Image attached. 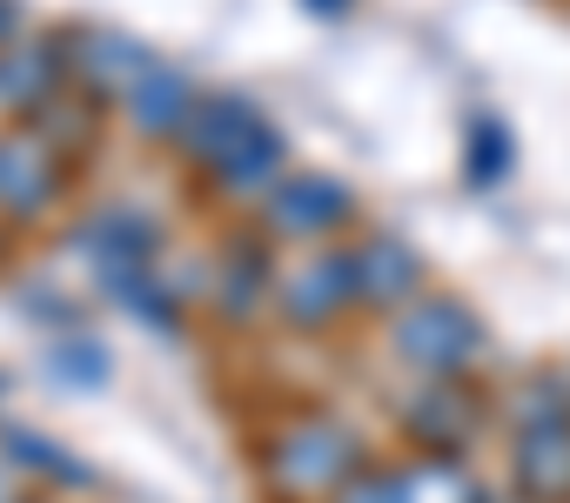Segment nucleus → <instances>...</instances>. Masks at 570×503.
Masks as SVG:
<instances>
[{
	"label": "nucleus",
	"mask_w": 570,
	"mask_h": 503,
	"mask_svg": "<svg viewBox=\"0 0 570 503\" xmlns=\"http://www.w3.org/2000/svg\"><path fill=\"white\" fill-rule=\"evenodd\" d=\"M403 430L430 450H456L470 430H476V403L463 396V383H423L410 403H403Z\"/></svg>",
	"instance_id": "obj_13"
},
{
	"label": "nucleus",
	"mask_w": 570,
	"mask_h": 503,
	"mask_svg": "<svg viewBox=\"0 0 570 503\" xmlns=\"http://www.w3.org/2000/svg\"><path fill=\"white\" fill-rule=\"evenodd\" d=\"M390 349L423 376V383H456L483 356V323L456 296H416L390 323Z\"/></svg>",
	"instance_id": "obj_2"
},
{
	"label": "nucleus",
	"mask_w": 570,
	"mask_h": 503,
	"mask_svg": "<svg viewBox=\"0 0 570 503\" xmlns=\"http://www.w3.org/2000/svg\"><path fill=\"white\" fill-rule=\"evenodd\" d=\"M95 121H101V101H95V95H81V88H61V95H55L41 115H28L21 128H28V135H41L55 155H68V161H75L81 148H95Z\"/></svg>",
	"instance_id": "obj_14"
},
{
	"label": "nucleus",
	"mask_w": 570,
	"mask_h": 503,
	"mask_svg": "<svg viewBox=\"0 0 570 503\" xmlns=\"http://www.w3.org/2000/svg\"><path fill=\"white\" fill-rule=\"evenodd\" d=\"M0 456L21 463V470H35V476H48V483H68V490H88V483H95V470H88L75 450H61L55 436H35V430H21V423H0Z\"/></svg>",
	"instance_id": "obj_15"
},
{
	"label": "nucleus",
	"mask_w": 570,
	"mask_h": 503,
	"mask_svg": "<svg viewBox=\"0 0 570 503\" xmlns=\"http://www.w3.org/2000/svg\"><path fill=\"white\" fill-rule=\"evenodd\" d=\"M48 376L75 383V389H101V383H108V349H101V343H88V336H68V343H55Z\"/></svg>",
	"instance_id": "obj_21"
},
{
	"label": "nucleus",
	"mask_w": 570,
	"mask_h": 503,
	"mask_svg": "<svg viewBox=\"0 0 570 503\" xmlns=\"http://www.w3.org/2000/svg\"><path fill=\"white\" fill-rule=\"evenodd\" d=\"M350 269H356V303H370V309L416 303V289H423V256H416L410 241H396V235L356 241L350 248Z\"/></svg>",
	"instance_id": "obj_11"
},
{
	"label": "nucleus",
	"mask_w": 570,
	"mask_h": 503,
	"mask_svg": "<svg viewBox=\"0 0 570 503\" xmlns=\"http://www.w3.org/2000/svg\"><path fill=\"white\" fill-rule=\"evenodd\" d=\"M75 248H81V263L95 269V283H108V276H128V269H155L161 228L135 201H108V208H95L75 228Z\"/></svg>",
	"instance_id": "obj_5"
},
{
	"label": "nucleus",
	"mask_w": 570,
	"mask_h": 503,
	"mask_svg": "<svg viewBox=\"0 0 570 503\" xmlns=\"http://www.w3.org/2000/svg\"><path fill=\"white\" fill-rule=\"evenodd\" d=\"M282 155H289V141H282L275 128H262V135H255V141H248V148H242L215 181H222L228 195H255V201H262V195L282 181Z\"/></svg>",
	"instance_id": "obj_19"
},
{
	"label": "nucleus",
	"mask_w": 570,
	"mask_h": 503,
	"mask_svg": "<svg viewBox=\"0 0 570 503\" xmlns=\"http://www.w3.org/2000/svg\"><path fill=\"white\" fill-rule=\"evenodd\" d=\"M336 503H403V490H396V476L390 470H363L356 483H343V496Z\"/></svg>",
	"instance_id": "obj_22"
},
{
	"label": "nucleus",
	"mask_w": 570,
	"mask_h": 503,
	"mask_svg": "<svg viewBox=\"0 0 570 503\" xmlns=\"http://www.w3.org/2000/svg\"><path fill=\"white\" fill-rule=\"evenodd\" d=\"M517 161V141H510V121L497 115H470V135H463V175L470 188H497Z\"/></svg>",
	"instance_id": "obj_17"
},
{
	"label": "nucleus",
	"mask_w": 570,
	"mask_h": 503,
	"mask_svg": "<svg viewBox=\"0 0 570 503\" xmlns=\"http://www.w3.org/2000/svg\"><path fill=\"white\" fill-rule=\"evenodd\" d=\"M350 215H356V195H350L336 175H282V181L262 195V221H268L275 235H303V241L336 235Z\"/></svg>",
	"instance_id": "obj_7"
},
{
	"label": "nucleus",
	"mask_w": 570,
	"mask_h": 503,
	"mask_svg": "<svg viewBox=\"0 0 570 503\" xmlns=\"http://www.w3.org/2000/svg\"><path fill=\"white\" fill-rule=\"evenodd\" d=\"M396 490H403V503H483L476 476L456 470L450 456H423V463L396 470Z\"/></svg>",
	"instance_id": "obj_18"
},
{
	"label": "nucleus",
	"mask_w": 570,
	"mask_h": 503,
	"mask_svg": "<svg viewBox=\"0 0 570 503\" xmlns=\"http://www.w3.org/2000/svg\"><path fill=\"white\" fill-rule=\"evenodd\" d=\"M268 128V115L248 101V95H235V88H222V95H202V108H195V121L181 128V155L195 161V168H208V175H222L255 135Z\"/></svg>",
	"instance_id": "obj_8"
},
{
	"label": "nucleus",
	"mask_w": 570,
	"mask_h": 503,
	"mask_svg": "<svg viewBox=\"0 0 570 503\" xmlns=\"http://www.w3.org/2000/svg\"><path fill=\"white\" fill-rule=\"evenodd\" d=\"M262 276H268L262 241H228V248H222V263H215V303H222V316H228V323H242V316L255 309Z\"/></svg>",
	"instance_id": "obj_16"
},
{
	"label": "nucleus",
	"mask_w": 570,
	"mask_h": 503,
	"mask_svg": "<svg viewBox=\"0 0 570 503\" xmlns=\"http://www.w3.org/2000/svg\"><path fill=\"white\" fill-rule=\"evenodd\" d=\"M28 316H35V323H75V309H68L61 296H28Z\"/></svg>",
	"instance_id": "obj_23"
},
{
	"label": "nucleus",
	"mask_w": 570,
	"mask_h": 503,
	"mask_svg": "<svg viewBox=\"0 0 570 503\" xmlns=\"http://www.w3.org/2000/svg\"><path fill=\"white\" fill-rule=\"evenodd\" d=\"M61 88H75L61 34H21V41L0 48V115H14V128L28 115H41Z\"/></svg>",
	"instance_id": "obj_6"
},
{
	"label": "nucleus",
	"mask_w": 570,
	"mask_h": 503,
	"mask_svg": "<svg viewBox=\"0 0 570 503\" xmlns=\"http://www.w3.org/2000/svg\"><path fill=\"white\" fill-rule=\"evenodd\" d=\"M68 188V155H55L41 135L8 128L0 135V221H41Z\"/></svg>",
	"instance_id": "obj_3"
},
{
	"label": "nucleus",
	"mask_w": 570,
	"mask_h": 503,
	"mask_svg": "<svg viewBox=\"0 0 570 503\" xmlns=\"http://www.w3.org/2000/svg\"><path fill=\"white\" fill-rule=\"evenodd\" d=\"M21 21H28V8H21V0H0V48H8V41H21Z\"/></svg>",
	"instance_id": "obj_24"
},
{
	"label": "nucleus",
	"mask_w": 570,
	"mask_h": 503,
	"mask_svg": "<svg viewBox=\"0 0 570 503\" xmlns=\"http://www.w3.org/2000/svg\"><path fill=\"white\" fill-rule=\"evenodd\" d=\"M121 108H128V128H135V135H148V141H181V128H188L195 108H202V88H195L181 68L155 61V68L121 95Z\"/></svg>",
	"instance_id": "obj_10"
},
{
	"label": "nucleus",
	"mask_w": 570,
	"mask_h": 503,
	"mask_svg": "<svg viewBox=\"0 0 570 503\" xmlns=\"http://www.w3.org/2000/svg\"><path fill=\"white\" fill-rule=\"evenodd\" d=\"M303 8H309V14H323V21H343L356 0H303Z\"/></svg>",
	"instance_id": "obj_25"
},
{
	"label": "nucleus",
	"mask_w": 570,
	"mask_h": 503,
	"mask_svg": "<svg viewBox=\"0 0 570 503\" xmlns=\"http://www.w3.org/2000/svg\"><path fill=\"white\" fill-rule=\"evenodd\" d=\"M101 289H108L115 303H128V316H135V323H155L161 336H175V329H181V309H175V296L155 283V269H128V276H108Z\"/></svg>",
	"instance_id": "obj_20"
},
{
	"label": "nucleus",
	"mask_w": 570,
	"mask_h": 503,
	"mask_svg": "<svg viewBox=\"0 0 570 503\" xmlns=\"http://www.w3.org/2000/svg\"><path fill=\"white\" fill-rule=\"evenodd\" d=\"M262 470H268V490L289 496V503L343 496V483L363 476V443L336 416H303V423H289L262 450Z\"/></svg>",
	"instance_id": "obj_1"
},
{
	"label": "nucleus",
	"mask_w": 570,
	"mask_h": 503,
	"mask_svg": "<svg viewBox=\"0 0 570 503\" xmlns=\"http://www.w3.org/2000/svg\"><path fill=\"white\" fill-rule=\"evenodd\" d=\"M61 48H68V81H75L81 95H95V101H121V95L155 68L148 41L121 34V28H68Z\"/></svg>",
	"instance_id": "obj_4"
},
{
	"label": "nucleus",
	"mask_w": 570,
	"mask_h": 503,
	"mask_svg": "<svg viewBox=\"0 0 570 503\" xmlns=\"http://www.w3.org/2000/svg\"><path fill=\"white\" fill-rule=\"evenodd\" d=\"M0 503H21V490H14V476H8V463H0Z\"/></svg>",
	"instance_id": "obj_26"
},
{
	"label": "nucleus",
	"mask_w": 570,
	"mask_h": 503,
	"mask_svg": "<svg viewBox=\"0 0 570 503\" xmlns=\"http://www.w3.org/2000/svg\"><path fill=\"white\" fill-rule=\"evenodd\" d=\"M517 490L530 503H570V423L517 430Z\"/></svg>",
	"instance_id": "obj_12"
},
{
	"label": "nucleus",
	"mask_w": 570,
	"mask_h": 503,
	"mask_svg": "<svg viewBox=\"0 0 570 503\" xmlns=\"http://www.w3.org/2000/svg\"><path fill=\"white\" fill-rule=\"evenodd\" d=\"M343 309H356V269H350V248H323V256H303L289 276H282V316L323 329Z\"/></svg>",
	"instance_id": "obj_9"
}]
</instances>
